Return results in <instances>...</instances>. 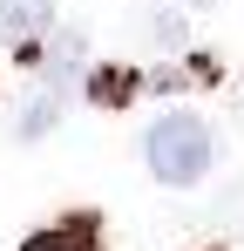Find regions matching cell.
Here are the masks:
<instances>
[{
    "label": "cell",
    "mask_w": 244,
    "mask_h": 251,
    "mask_svg": "<svg viewBox=\"0 0 244 251\" xmlns=\"http://www.w3.org/2000/svg\"><path fill=\"white\" fill-rule=\"evenodd\" d=\"M95 95H102V102H129V95H136V75H95Z\"/></svg>",
    "instance_id": "cell-6"
},
{
    "label": "cell",
    "mask_w": 244,
    "mask_h": 251,
    "mask_svg": "<svg viewBox=\"0 0 244 251\" xmlns=\"http://www.w3.org/2000/svg\"><path fill=\"white\" fill-rule=\"evenodd\" d=\"M81 61H88V41L81 34H48V88H75Z\"/></svg>",
    "instance_id": "cell-4"
},
{
    "label": "cell",
    "mask_w": 244,
    "mask_h": 251,
    "mask_svg": "<svg viewBox=\"0 0 244 251\" xmlns=\"http://www.w3.org/2000/svg\"><path fill=\"white\" fill-rule=\"evenodd\" d=\"M41 34H54V7H48V0H0V41L7 48L34 54Z\"/></svg>",
    "instance_id": "cell-2"
},
{
    "label": "cell",
    "mask_w": 244,
    "mask_h": 251,
    "mask_svg": "<svg viewBox=\"0 0 244 251\" xmlns=\"http://www.w3.org/2000/svg\"><path fill=\"white\" fill-rule=\"evenodd\" d=\"M21 251H102V217L75 210V217H61V224L34 231V238H27Z\"/></svg>",
    "instance_id": "cell-3"
},
{
    "label": "cell",
    "mask_w": 244,
    "mask_h": 251,
    "mask_svg": "<svg viewBox=\"0 0 244 251\" xmlns=\"http://www.w3.org/2000/svg\"><path fill=\"white\" fill-rule=\"evenodd\" d=\"M183 7H210V0H183Z\"/></svg>",
    "instance_id": "cell-7"
},
{
    "label": "cell",
    "mask_w": 244,
    "mask_h": 251,
    "mask_svg": "<svg viewBox=\"0 0 244 251\" xmlns=\"http://www.w3.org/2000/svg\"><path fill=\"white\" fill-rule=\"evenodd\" d=\"M54 109H61V88L34 95V102H27V123H21V136H41V129H54Z\"/></svg>",
    "instance_id": "cell-5"
},
{
    "label": "cell",
    "mask_w": 244,
    "mask_h": 251,
    "mask_svg": "<svg viewBox=\"0 0 244 251\" xmlns=\"http://www.w3.org/2000/svg\"><path fill=\"white\" fill-rule=\"evenodd\" d=\"M143 156H149V176L156 183L183 190V183H197L203 170L217 163V129L203 123V116H163L143 136Z\"/></svg>",
    "instance_id": "cell-1"
}]
</instances>
